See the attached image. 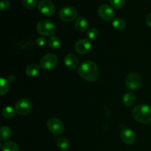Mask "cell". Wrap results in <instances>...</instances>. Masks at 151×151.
I'll list each match as a JSON object with an SVG mask.
<instances>
[{
  "label": "cell",
  "mask_w": 151,
  "mask_h": 151,
  "mask_svg": "<svg viewBox=\"0 0 151 151\" xmlns=\"http://www.w3.org/2000/svg\"><path fill=\"white\" fill-rule=\"evenodd\" d=\"M78 72L83 79L89 82L97 81L100 74L98 66L92 60L83 62L78 67Z\"/></svg>",
  "instance_id": "6da1fadb"
},
{
  "label": "cell",
  "mask_w": 151,
  "mask_h": 151,
  "mask_svg": "<svg viewBox=\"0 0 151 151\" xmlns=\"http://www.w3.org/2000/svg\"><path fill=\"white\" fill-rule=\"evenodd\" d=\"M131 114L134 119L140 123L149 124L151 122V106L149 105H138L134 108Z\"/></svg>",
  "instance_id": "7a4b0ae2"
},
{
  "label": "cell",
  "mask_w": 151,
  "mask_h": 151,
  "mask_svg": "<svg viewBox=\"0 0 151 151\" xmlns=\"http://www.w3.org/2000/svg\"><path fill=\"white\" fill-rule=\"evenodd\" d=\"M37 31L41 35L44 36H53L55 33V25L52 22L47 19L41 20L37 24Z\"/></svg>",
  "instance_id": "3957f363"
},
{
  "label": "cell",
  "mask_w": 151,
  "mask_h": 151,
  "mask_svg": "<svg viewBox=\"0 0 151 151\" xmlns=\"http://www.w3.org/2000/svg\"><path fill=\"white\" fill-rule=\"evenodd\" d=\"M32 109V103L30 100L27 98L20 99L16 103L15 110L20 116H26L29 114Z\"/></svg>",
  "instance_id": "277c9868"
},
{
  "label": "cell",
  "mask_w": 151,
  "mask_h": 151,
  "mask_svg": "<svg viewBox=\"0 0 151 151\" xmlns=\"http://www.w3.org/2000/svg\"><path fill=\"white\" fill-rule=\"evenodd\" d=\"M142 84V79L139 74L131 72L128 74L125 78V85L130 90H137L141 87Z\"/></svg>",
  "instance_id": "5b68a950"
},
{
  "label": "cell",
  "mask_w": 151,
  "mask_h": 151,
  "mask_svg": "<svg viewBox=\"0 0 151 151\" xmlns=\"http://www.w3.org/2000/svg\"><path fill=\"white\" fill-rule=\"evenodd\" d=\"M78 16V11L76 9L71 6H66L60 9L59 12V17L63 22H72Z\"/></svg>",
  "instance_id": "8992f818"
},
{
  "label": "cell",
  "mask_w": 151,
  "mask_h": 151,
  "mask_svg": "<svg viewBox=\"0 0 151 151\" xmlns=\"http://www.w3.org/2000/svg\"><path fill=\"white\" fill-rule=\"evenodd\" d=\"M58 59L55 54L48 53L41 58L40 60V66L45 70H51L57 65Z\"/></svg>",
  "instance_id": "52a82bcc"
},
{
  "label": "cell",
  "mask_w": 151,
  "mask_h": 151,
  "mask_svg": "<svg viewBox=\"0 0 151 151\" xmlns=\"http://www.w3.org/2000/svg\"><path fill=\"white\" fill-rule=\"evenodd\" d=\"M47 126L49 131L54 135H60L64 131V125L56 117L50 118L47 122Z\"/></svg>",
  "instance_id": "ba28073f"
},
{
  "label": "cell",
  "mask_w": 151,
  "mask_h": 151,
  "mask_svg": "<svg viewBox=\"0 0 151 151\" xmlns=\"http://www.w3.org/2000/svg\"><path fill=\"white\" fill-rule=\"evenodd\" d=\"M38 8L45 16H52L55 12V6L50 0H41L38 2Z\"/></svg>",
  "instance_id": "9c48e42d"
},
{
  "label": "cell",
  "mask_w": 151,
  "mask_h": 151,
  "mask_svg": "<svg viewBox=\"0 0 151 151\" xmlns=\"http://www.w3.org/2000/svg\"><path fill=\"white\" fill-rule=\"evenodd\" d=\"M98 15L103 20L111 21L114 17V10L108 4H102L98 8Z\"/></svg>",
  "instance_id": "30bf717a"
},
{
  "label": "cell",
  "mask_w": 151,
  "mask_h": 151,
  "mask_svg": "<svg viewBox=\"0 0 151 151\" xmlns=\"http://www.w3.org/2000/svg\"><path fill=\"white\" fill-rule=\"evenodd\" d=\"M91 48V42L88 39H85V38L78 40L75 45V51L81 55H85L88 53Z\"/></svg>",
  "instance_id": "8fae6325"
},
{
  "label": "cell",
  "mask_w": 151,
  "mask_h": 151,
  "mask_svg": "<svg viewBox=\"0 0 151 151\" xmlns=\"http://www.w3.org/2000/svg\"><path fill=\"white\" fill-rule=\"evenodd\" d=\"M121 139L126 145H132L136 142V134L130 128H123L121 131Z\"/></svg>",
  "instance_id": "7c38bea8"
},
{
  "label": "cell",
  "mask_w": 151,
  "mask_h": 151,
  "mask_svg": "<svg viewBox=\"0 0 151 151\" xmlns=\"http://www.w3.org/2000/svg\"><path fill=\"white\" fill-rule=\"evenodd\" d=\"M64 63L69 69H75L78 65V58L72 53H69L64 58Z\"/></svg>",
  "instance_id": "4fadbf2b"
},
{
  "label": "cell",
  "mask_w": 151,
  "mask_h": 151,
  "mask_svg": "<svg viewBox=\"0 0 151 151\" xmlns=\"http://www.w3.org/2000/svg\"><path fill=\"white\" fill-rule=\"evenodd\" d=\"M75 29L80 32H83L86 30L87 27H88V22H87L86 19L83 16L78 17L75 22Z\"/></svg>",
  "instance_id": "5bb4252c"
},
{
  "label": "cell",
  "mask_w": 151,
  "mask_h": 151,
  "mask_svg": "<svg viewBox=\"0 0 151 151\" xmlns=\"http://www.w3.org/2000/svg\"><path fill=\"white\" fill-rule=\"evenodd\" d=\"M136 99H137V97L134 93L127 92L126 94H124L123 97H122V103L125 106L130 107L136 103Z\"/></svg>",
  "instance_id": "9a60e30c"
},
{
  "label": "cell",
  "mask_w": 151,
  "mask_h": 151,
  "mask_svg": "<svg viewBox=\"0 0 151 151\" xmlns=\"http://www.w3.org/2000/svg\"><path fill=\"white\" fill-rule=\"evenodd\" d=\"M40 66L35 63H31L26 68V74L27 76L34 78L36 77L40 72Z\"/></svg>",
  "instance_id": "2e32d148"
},
{
  "label": "cell",
  "mask_w": 151,
  "mask_h": 151,
  "mask_svg": "<svg viewBox=\"0 0 151 151\" xmlns=\"http://www.w3.org/2000/svg\"><path fill=\"white\" fill-rule=\"evenodd\" d=\"M12 131L10 128L7 126H2L0 129V139L1 141H7L10 138Z\"/></svg>",
  "instance_id": "e0dca14e"
},
{
  "label": "cell",
  "mask_w": 151,
  "mask_h": 151,
  "mask_svg": "<svg viewBox=\"0 0 151 151\" xmlns=\"http://www.w3.org/2000/svg\"><path fill=\"white\" fill-rule=\"evenodd\" d=\"M57 146L59 149L62 150H65L68 149L69 146V140L66 137H60L57 139Z\"/></svg>",
  "instance_id": "ac0fdd59"
},
{
  "label": "cell",
  "mask_w": 151,
  "mask_h": 151,
  "mask_svg": "<svg viewBox=\"0 0 151 151\" xmlns=\"http://www.w3.org/2000/svg\"><path fill=\"white\" fill-rule=\"evenodd\" d=\"M2 151H19V147L14 142H7L2 146Z\"/></svg>",
  "instance_id": "d6986e66"
},
{
  "label": "cell",
  "mask_w": 151,
  "mask_h": 151,
  "mask_svg": "<svg viewBox=\"0 0 151 151\" xmlns=\"http://www.w3.org/2000/svg\"><path fill=\"white\" fill-rule=\"evenodd\" d=\"M48 45L51 49H58L60 45V38L55 35L51 36L48 40Z\"/></svg>",
  "instance_id": "ffe728a7"
},
{
  "label": "cell",
  "mask_w": 151,
  "mask_h": 151,
  "mask_svg": "<svg viewBox=\"0 0 151 151\" xmlns=\"http://www.w3.org/2000/svg\"><path fill=\"white\" fill-rule=\"evenodd\" d=\"M16 110L11 106H7L2 111V115L6 119H11L14 116Z\"/></svg>",
  "instance_id": "44dd1931"
},
{
  "label": "cell",
  "mask_w": 151,
  "mask_h": 151,
  "mask_svg": "<svg viewBox=\"0 0 151 151\" xmlns=\"http://www.w3.org/2000/svg\"><path fill=\"white\" fill-rule=\"evenodd\" d=\"M112 25H113L114 28L115 29L119 31L124 29V28L125 27V22L122 19H120V18H116V19H115L113 21V22H112Z\"/></svg>",
  "instance_id": "7402d4cb"
},
{
  "label": "cell",
  "mask_w": 151,
  "mask_h": 151,
  "mask_svg": "<svg viewBox=\"0 0 151 151\" xmlns=\"http://www.w3.org/2000/svg\"><path fill=\"white\" fill-rule=\"evenodd\" d=\"M9 83L7 79L1 78L0 79V84H1V89H0V95L4 96L7 92L9 89Z\"/></svg>",
  "instance_id": "603a6c76"
},
{
  "label": "cell",
  "mask_w": 151,
  "mask_h": 151,
  "mask_svg": "<svg viewBox=\"0 0 151 151\" xmlns=\"http://www.w3.org/2000/svg\"><path fill=\"white\" fill-rule=\"evenodd\" d=\"M22 4L27 9H33L37 5L36 0H22Z\"/></svg>",
  "instance_id": "cb8c5ba5"
},
{
  "label": "cell",
  "mask_w": 151,
  "mask_h": 151,
  "mask_svg": "<svg viewBox=\"0 0 151 151\" xmlns=\"http://www.w3.org/2000/svg\"><path fill=\"white\" fill-rule=\"evenodd\" d=\"M87 38L89 40H94L97 38L98 36V31L96 28H90L88 31H87Z\"/></svg>",
  "instance_id": "d4e9b609"
},
{
  "label": "cell",
  "mask_w": 151,
  "mask_h": 151,
  "mask_svg": "<svg viewBox=\"0 0 151 151\" xmlns=\"http://www.w3.org/2000/svg\"><path fill=\"white\" fill-rule=\"evenodd\" d=\"M19 46L21 47V48L24 49V50H30L31 48L33 46V44L31 41H29V40H25V41H22L19 42Z\"/></svg>",
  "instance_id": "484cf974"
},
{
  "label": "cell",
  "mask_w": 151,
  "mask_h": 151,
  "mask_svg": "<svg viewBox=\"0 0 151 151\" xmlns=\"http://www.w3.org/2000/svg\"><path fill=\"white\" fill-rule=\"evenodd\" d=\"M109 1L114 7L117 9L122 8L125 4V0H109Z\"/></svg>",
  "instance_id": "4316f807"
},
{
  "label": "cell",
  "mask_w": 151,
  "mask_h": 151,
  "mask_svg": "<svg viewBox=\"0 0 151 151\" xmlns=\"http://www.w3.org/2000/svg\"><path fill=\"white\" fill-rule=\"evenodd\" d=\"M10 2L8 0H1L0 2V9L1 11H7L10 9Z\"/></svg>",
  "instance_id": "83f0119b"
},
{
  "label": "cell",
  "mask_w": 151,
  "mask_h": 151,
  "mask_svg": "<svg viewBox=\"0 0 151 151\" xmlns=\"http://www.w3.org/2000/svg\"><path fill=\"white\" fill-rule=\"evenodd\" d=\"M45 44L46 39L44 38H43V37H39V38H37L36 41H35V44H36L38 47H42L45 45Z\"/></svg>",
  "instance_id": "f1b7e54d"
},
{
  "label": "cell",
  "mask_w": 151,
  "mask_h": 151,
  "mask_svg": "<svg viewBox=\"0 0 151 151\" xmlns=\"http://www.w3.org/2000/svg\"><path fill=\"white\" fill-rule=\"evenodd\" d=\"M145 23L147 26L151 27V13H149L145 19Z\"/></svg>",
  "instance_id": "f546056e"
},
{
  "label": "cell",
  "mask_w": 151,
  "mask_h": 151,
  "mask_svg": "<svg viewBox=\"0 0 151 151\" xmlns=\"http://www.w3.org/2000/svg\"><path fill=\"white\" fill-rule=\"evenodd\" d=\"M7 79V81H8L9 83H14L15 81H16V78H15L13 75H10V76H9Z\"/></svg>",
  "instance_id": "4dcf8cb0"
}]
</instances>
